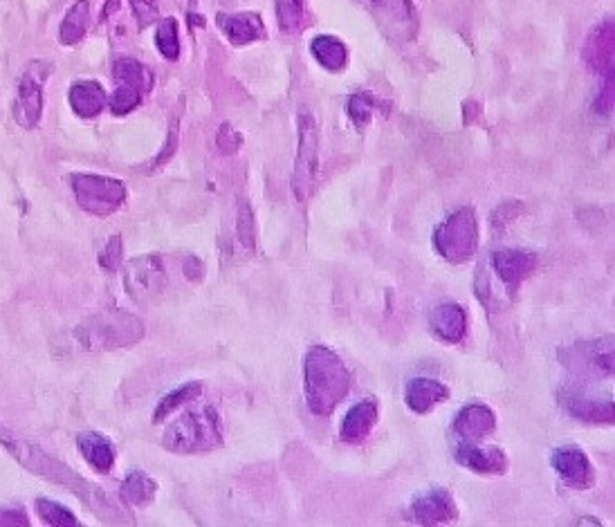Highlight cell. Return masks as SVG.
Wrapping results in <instances>:
<instances>
[{
  "mask_svg": "<svg viewBox=\"0 0 615 527\" xmlns=\"http://www.w3.org/2000/svg\"><path fill=\"white\" fill-rule=\"evenodd\" d=\"M0 445L12 453L21 465L34 471V474L48 478L52 483L70 489L72 494H77L88 507H93V512L99 516V519H104L106 523L119 519V512L110 505V498L102 492V489L95 487L93 483H88L84 476H79L77 471H72L70 467L63 465L61 460L48 456L41 447H36L23 438H16L3 422H0Z\"/></svg>",
  "mask_w": 615,
  "mask_h": 527,
  "instance_id": "cell-1",
  "label": "cell"
},
{
  "mask_svg": "<svg viewBox=\"0 0 615 527\" xmlns=\"http://www.w3.org/2000/svg\"><path fill=\"white\" fill-rule=\"evenodd\" d=\"M304 391L312 413L330 415L351 391V373L333 350L315 346L304 357Z\"/></svg>",
  "mask_w": 615,
  "mask_h": 527,
  "instance_id": "cell-2",
  "label": "cell"
},
{
  "mask_svg": "<svg viewBox=\"0 0 615 527\" xmlns=\"http://www.w3.org/2000/svg\"><path fill=\"white\" fill-rule=\"evenodd\" d=\"M75 337L86 350H117L137 344L144 337V323L131 312L104 310L86 319L75 330Z\"/></svg>",
  "mask_w": 615,
  "mask_h": 527,
  "instance_id": "cell-3",
  "label": "cell"
},
{
  "mask_svg": "<svg viewBox=\"0 0 615 527\" xmlns=\"http://www.w3.org/2000/svg\"><path fill=\"white\" fill-rule=\"evenodd\" d=\"M223 442V427H220L218 411L214 406H203L198 411L182 415L164 433L162 445L176 453H198L211 451Z\"/></svg>",
  "mask_w": 615,
  "mask_h": 527,
  "instance_id": "cell-4",
  "label": "cell"
},
{
  "mask_svg": "<svg viewBox=\"0 0 615 527\" xmlns=\"http://www.w3.org/2000/svg\"><path fill=\"white\" fill-rule=\"evenodd\" d=\"M436 252L449 263H465L479 247V223L472 207L454 211L434 234Z\"/></svg>",
  "mask_w": 615,
  "mask_h": 527,
  "instance_id": "cell-5",
  "label": "cell"
},
{
  "mask_svg": "<svg viewBox=\"0 0 615 527\" xmlns=\"http://www.w3.org/2000/svg\"><path fill=\"white\" fill-rule=\"evenodd\" d=\"M319 173V128L317 119L304 106L299 110V149L295 173H292V191L299 202H306L317 187Z\"/></svg>",
  "mask_w": 615,
  "mask_h": 527,
  "instance_id": "cell-6",
  "label": "cell"
},
{
  "mask_svg": "<svg viewBox=\"0 0 615 527\" xmlns=\"http://www.w3.org/2000/svg\"><path fill=\"white\" fill-rule=\"evenodd\" d=\"M70 184L72 191H75L79 207L99 218L115 214L126 200V187L122 184V180L117 178L75 173L70 175Z\"/></svg>",
  "mask_w": 615,
  "mask_h": 527,
  "instance_id": "cell-7",
  "label": "cell"
},
{
  "mask_svg": "<svg viewBox=\"0 0 615 527\" xmlns=\"http://www.w3.org/2000/svg\"><path fill=\"white\" fill-rule=\"evenodd\" d=\"M559 362L568 371L584 379H609L613 377V337L575 341L571 346L559 348Z\"/></svg>",
  "mask_w": 615,
  "mask_h": 527,
  "instance_id": "cell-8",
  "label": "cell"
},
{
  "mask_svg": "<svg viewBox=\"0 0 615 527\" xmlns=\"http://www.w3.org/2000/svg\"><path fill=\"white\" fill-rule=\"evenodd\" d=\"M50 75V63L34 61L25 68L21 81H18V95L14 101V119L18 126L30 131L41 122L43 113V83Z\"/></svg>",
  "mask_w": 615,
  "mask_h": 527,
  "instance_id": "cell-9",
  "label": "cell"
},
{
  "mask_svg": "<svg viewBox=\"0 0 615 527\" xmlns=\"http://www.w3.org/2000/svg\"><path fill=\"white\" fill-rule=\"evenodd\" d=\"M126 292L137 303H151L167 288V270L160 256H140L126 265Z\"/></svg>",
  "mask_w": 615,
  "mask_h": 527,
  "instance_id": "cell-10",
  "label": "cell"
},
{
  "mask_svg": "<svg viewBox=\"0 0 615 527\" xmlns=\"http://www.w3.org/2000/svg\"><path fill=\"white\" fill-rule=\"evenodd\" d=\"M562 409L575 420L586 424H613V400L611 397L591 395L580 386H564L557 395Z\"/></svg>",
  "mask_w": 615,
  "mask_h": 527,
  "instance_id": "cell-11",
  "label": "cell"
},
{
  "mask_svg": "<svg viewBox=\"0 0 615 527\" xmlns=\"http://www.w3.org/2000/svg\"><path fill=\"white\" fill-rule=\"evenodd\" d=\"M375 21L393 41H411L418 32V14L411 0H371Z\"/></svg>",
  "mask_w": 615,
  "mask_h": 527,
  "instance_id": "cell-12",
  "label": "cell"
},
{
  "mask_svg": "<svg viewBox=\"0 0 615 527\" xmlns=\"http://www.w3.org/2000/svg\"><path fill=\"white\" fill-rule=\"evenodd\" d=\"M553 467L568 487L589 489L595 485V469L580 447H559L553 453Z\"/></svg>",
  "mask_w": 615,
  "mask_h": 527,
  "instance_id": "cell-13",
  "label": "cell"
},
{
  "mask_svg": "<svg viewBox=\"0 0 615 527\" xmlns=\"http://www.w3.org/2000/svg\"><path fill=\"white\" fill-rule=\"evenodd\" d=\"M539 258L530 249H499L492 256V267L510 290H517L537 270Z\"/></svg>",
  "mask_w": 615,
  "mask_h": 527,
  "instance_id": "cell-14",
  "label": "cell"
},
{
  "mask_svg": "<svg viewBox=\"0 0 615 527\" xmlns=\"http://www.w3.org/2000/svg\"><path fill=\"white\" fill-rule=\"evenodd\" d=\"M615 27L613 21L600 23L584 43V61L591 70L602 77H613V52H615Z\"/></svg>",
  "mask_w": 615,
  "mask_h": 527,
  "instance_id": "cell-15",
  "label": "cell"
},
{
  "mask_svg": "<svg viewBox=\"0 0 615 527\" xmlns=\"http://www.w3.org/2000/svg\"><path fill=\"white\" fill-rule=\"evenodd\" d=\"M411 516H413V521L420 525L452 523L456 519L452 494L440 487L429 489V492L420 494L416 501L411 503Z\"/></svg>",
  "mask_w": 615,
  "mask_h": 527,
  "instance_id": "cell-16",
  "label": "cell"
},
{
  "mask_svg": "<svg viewBox=\"0 0 615 527\" xmlns=\"http://www.w3.org/2000/svg\"><path fill=\"white\" fill-rule=\"evenodd\" d=\"M456 460L465 469L476 474H503L508 469V458L499 447H479L474 442H461L454 451Z\"/></svg>",
  "mask_w": 615,
  "mask_h": 527,
  "instance_id": "cell-17",
  "label": "cell"
},
{
  "mask_svg": "<svg viewBox=\"0 0 615 527\" xmlns=\"http://www.w3.org/2000/svg\"><path fill=\"white\" fill-rule=\"evenodd\" d=\"M497 427V418L494 413L483 404H470L461 409L452 424L454 433L465 442H479Z\"/></svg>",
  "mask_w": 615,
  "mask_h": 527,
  "instance_id": "cell-18",
  "label": "cell"
},
{
  "mask_svg": "<svg viewBox=\"0 0 615 527\" xmlns=\"http://www.w3.org/2000/svg\"><path fill=\"white\" fill-rule=\"evenodd\" d=\"M375 422H378V404L373 400H362L351 406V411L346 413L339 436L348 445H360V442L371 436Z\"/></svg>",
  "mask_w": 615,
  "mask_h": 527,
  "instance_id": "cell-19",
  "label": "cell"
},
{
  "mask_svg": "<svg viewBox=\"0 0 615 527\" xmlns=\"http://www.w3.org/2000/svg\"><path fill=\"white\" fill-rule=\"evenodd\" d=\"M447 397H449V388L443 382H438V379H429V377L411 379L405 388V402L409 409L418 415L429 413L434 406L445 402Z\"/></svg>",
  "mask_w": 615,
  "mask_h": 527,
  "instance_id": "cell-20",
  "label": "cell"
},
{
  "mask_svg": "<svg viewBox=\"0 0 615 527\" xmlns=\"http://www.w3.org/2000/svg\"><path fill=\"white\" fill-rule=\"evenodd\" d=\"M431 330L445 344H458L467 335V312L458 303H445L431 312Z\"/></svg>",
  "mask_w": 615,
  "mask_h": 527,
  "instance_id": "cell-21",
  "label": "cell"
},
{
  "mask_svg": "<svg viewBox=\"0 0 615 527\" xmlns=\"http://www.w3.org/2000/svg\"><path fill=\"white\" fill-rule=\"evenodd\" d=\"M218 25L234 45L261 41L265 36V25L259 14H232V16L220 14Z\"/></svg>",
  "mask_w": 615,
  "mask_h": 527,
  "instance_id": "cell-22",
  "label": "cell"
},
{
  "mask_svg": "<svg viewBox=\"0 0 615 527\" xmlns=\"http://www.w3.org/2000/svg\"><path fill=\"white\" fill-rule=\"evenodd\" d=\"M77 445H79V451H81V456H84V460L95 471H99V474H108V471L113 469L115 465L113 442L104 438L102 433L84 431L77 438Z\"/></svg>",
  "mask_w": 615,
  "mask_h": 527,
  "instance_id": "cell-23",
  "label": "cell"
},
{
  "mask_svg": "<svg viewBox=\"0 0 615 527\" xmlns=\"http://www.w3.org/2000/svg\"><path fill=\"white\" fill-rule=\"evenodd\" d=\"M108 104V95L97 81H79L70 88V106L79 117H97Z\"/></svg>",
  "mask_w": 615,
  "mask_h": 527,
  "instance_id": "cell-24",
  "label": "cell"
},
{
  "mask_svg": "<svg viewBox=\"0 0 615 527\" xmlns=\"http://www.w3.org/2000/svg\"><path fill=\"white\" fill-rule=\"evenodd\" d=\"M113 79L117 86L133 88L137 92L146 95L153 88V75L151 70L144 66V63L135 59H119L113 66Z\"/></svg>",
  "mask_w": 615,
  "mask_h": 527,
  "instance_id": "cell-25",
  "label": "cell"
},
{
  "mask_svg": "<svg viewBox=\"0 0 615 527\" xmlns=\"http://www.w3.org/2000/svg\"><path fill=\"white\" fill-rule=\"evenodd\" d=\"M310 50L312 54H315V59L319 61V66H324L330 72H339L348 61L346 45L330 34L317 36V39L310 43Z\"/></svg>",
  "mask_w": 615,
  "mask_h": 527,
  "instance_id": "cell-26",
  "label": "cell"
},
{
  "mask_svg": "<svg viewBox=\"0 0 615 527\" xmlns=\"http://www.w3.org/2000/svg\"><path fill=\"white\" fill-rule=\"evenodd\" d=\"M155 494H158V485H155V480L149 474H144L140 469L131 471L122 483V501L128 505H149L153 503Z\"/></svg>",
  "mask_w": 615,
  "mask_h": 527,
  "instance_id": "cell-27",
  "label": "cell"
},
{
  "mask_svg": "<svg viewBox=\"0 0 615 527\" xmlns=\"http://www.w3.org/2000/svg\"><path fill=\"white\" fill-rule=\"evenodd\" d=\"M88 25H90V0H79L77 5H72L66 18H63L59 32L61 43L63 45L79 43L86 36Z\"/></svg>",
  "mask_w": 615,
  "mask_h": 527,
  "instance_id": "cell-28",
  "label": "cell"
},
{
  "mask_svg": "<svg viewBox=\"0 0 615 527\" xmlns=\"http://www.w3.org/2000/svg\"><path fill=\"white\" fill-rule=\"evenodd\" d=\"M200 391H203V384H200V382H189V384H185V386L176 388V391H171L169 395H164L162 400H160V404L155 406L153 422H155V424L162 422L164 418H167L169 413H173L176 409H180L182 404H187V402L194 400L196 395H200Z\"/></svg>",
  "mask_w": 615,
  "mask_h": 527,
  "instance_id": "cell-29",
  "label": "cell"
},
{
  "mask_svg": "<svg viewBox=\"0 0 615 527\" xmlns=\"http://www.w3.org/2000/svg\"><path fill=\"white\" fill-rule=\"evenodd\" d=\"M277 18L283 32L295 34L308 23L304 0H277Z\"/></svg>",
  "mask_w": 615,
  "mask_h": 527,
  "instance_id": "cell-30",
  "label": "cell"
},
{
  "mask_svg": "<svg viewBox=\"0 0 615 527\" xmlns=\"http://www.w3.org/2000/svg\"><path fill=\"white\" fill-rule=\"evenodd\" d=\"M158 50L164 54V59L176 61L180 57V39H178V21L173 16L162 18L158 25V36H155Z\"/></svg>",
  "mask_w": 615,
  "mask_h": 527,
  "instance_id": "cell-31",
  "label": "cell"
},
{
  "mask_svg": "<svg viewBox=\"0 0 615 527\" xmlns=\"http://www.w3.org/2000/svg\"><path fill=\"white\" fill-rule=\"evenodd\" d=\"M36 512H39L43 523L54 525V527H75V525H79L77 516L72 514L70 510H66V507L59 505V503L45 501V498H39V501H36Z\"/></svg>",
  "mask_w": 615,
  "mask_h": 527,
  "instance_id": "cell-32",
  "label": "cell"
},
{
  "mask_svg": "<svg viewBox=\"0 0 615 527\" xmlns=\"http://www.w3.org/2000/svg\"><path fill=\"white\" fill-rule=\"evenodd\" d=\"M375 110H378V101H375V97H371L369 92H357V95L348 99V115H351L353 124L357 126L369 124Z\"/></svg>",
  "mask_w": 615,
  "mask_h": 527,
  "instance_id": "cell-33",
  "label": "cell"
},
{
  "mask_svg": "<svg viewBox=\"0 0 615 527\" xmlns=\"http://www.w3.org/2000/svg\"><path fill=\"white\" fill-rule=\"evenodd\" d=\"M142 99H144L142 92L126 88V86H117L113 95H110L108 99V108L113 110L115 115H126V113H131L133 108L140 106Z\"/></svg>",
  "mask_w": 615,
  "mask_h": 527,
  "instance_id": "cell-34",
  "label": "cell"
},
{
  "mask_svg": "<svg viewBox=\"0 0 615 527\" xmlns=\"http://www.w3.org/2000/svg\"><path fill=\"white\" fill-rule=\"evenodd\" d=\"M243 146V137L232 124H223L216 135V149L223 155H234Z\"/></svg>",
  "mask_w": 615,
  "mask_h": 527,
  "instance_id": "cell-35",
  "label": "cell"
},
{
  "mask_svg": "<svg viewBox=\"0 0 615 527\" xmlns=\"http://www.w3.org/2000/svg\"><path fill=\"white\" fill-rule=\"evenodd\" d=\"M236 234L245 249H254V218H252V209L247 205H241V211H238Z\"/></svg>",
  "mask_w": 615,
  "mask_h": 527,
  "instance_id": "cell-36",
  "label": "cell"
},
{
  "mask_svg": "<svg viewBox=\"0 0 615 527\" xmlns=\"http://www.w3.org/2000/svg\"><path fill=\"white\" fill-rule=\"evenodd\" d=\"M124 249H122V236H113L106 243L104 252L99 254V265L104 267V270L108 272H115L119 265H122V258H124Z\"/></svg>",
  "mask_w": 615,
  "mask_h": 527,
  "instance_id": "cell-37",
  "label": "cell"
},
{
  "mask_svg": "<svg viewBox=\"0 0 615 527\" xmlns=\"http://www.w3.org/2000/svg\"><path fill=\"white\" fill-rule=\"evenodd\" d=\"M521 211H523L521 202H517V200L503 202V205H499L497 209H494V214H492V227H494V229H506V227L512 223V220H517V218H519Z\"/></svg>",
  "mask_w": 615,
  "mask_h": 527,
  "instance_id": "cell-38",
  "label": "cell"
},
{
  "mask_svg": "<svg viewBox=\"0 0 615 527\" xmlns=\"http://www.w3.org/2000/svg\"><path fill=\"white\" fill-rule=\"evenodd\" d=\"M131 7L142 27L151 25L155 21V16H158V5H155V0H131Z\"/></svg>",
  "mask_w": 615,
  "mask_h": 527,
  "instance_id": "cell-39",
  "label": "cell"
},
{
  "mask_svg": "<svg viewBox=\"0 0 615 527\" xmlns=\"http://www.w3.org/2000/svg\"><path fill=\"white\" fill-rule=\"evenodd\" d=\"M595 110H598L600 115L613 113V77L604 81V86L600 88L598 97H595Z\"/></svg>",
  "mask_w": 615,
  "mask_h": 527,
  "instance_id": "cell-40",
  "label": "cell"
},
{
  "mask_svg": "<svg viewBox=\"0 0 615 527\" xmlns=\"http://www.w3.org/2000/svg\"><path fill=\"white\" fill-rule=\"evenodd\" d=\"M0 525H30L21 507H0Z\"/></svg>",
  "mask_w": 615,
  "mask_h": 527,
  "instance_id": "cell-41",
  "label": "cell"
},
{
  "mask_svg": "<svg viewBox=\"0 0 615 527\" xmlns=\"http://www.w3.org/2000/svg\"><path fill=\"white\" fill-rule=\"evenodd\" d=\"M185 276H187L189 281H194V283L200 281L205 276V265L200 263L196 256H189L187 261H185Z\"/></svg>",
  "mask_w": 615,
  "mask_h": 527,
  "instance_id": "cell-42",
  "label": "cell"
},
{
  "mask_svg": "<svg viewBox=\"0 0 615 527\" xmlns=\"http://www.w3.org/2000/svg\"><path fill=\"white\" fill-rule=\"evenodd\" d=\"M176 146H178V119H173V124H171V133H169V142H167V151L160 153L158 160H155V166L162 164L164 160H167V157H171V155H173V151H176Z\"/></svg>",
  "mask_w": 615,
  "mask_h": 527,
  "instance_id": "cell-43",
  "label": "cell"
},
{
  "mask_svg": "<svg viewBox=\"0 0 615 527\" xmlns=\"http://www.w3.org/2000/svg\"><path fill=\"white\" fill-rule=\"evenodd\" d=\"M117 7H119V0H110V5H106V7H104V18H106V16H110V14H113Z\"/></svg>",
  "mask_w": 615,
  "mask_h": 527,
  "instance_id": "cell-44",
  "label": "cell"
}]
</instances>
